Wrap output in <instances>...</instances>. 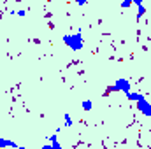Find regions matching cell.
<instances>
[{"instance_id":"3957f363","label":"cell","mask_w":151,"mask_h":149,"mask_svg":"<svg viewBox=\"0 0 151 149\" xmlns=\"http://www.w3.org/2000/svg\"><path fill=\"white\" fill-rule=\"evenodd\" d=\"M135 104H137V109L142 112L146 117H151V104L146 100V97H144V95H142V97H141Z\"/></svg>"},{"instance_id":"52a82bcc","label":"cell","mask_w":151,"mask_h":149,"mask_svg":"<svg viewBox=\"0 0 151 149\" xmlns=\"http://www.w3.org/2000/svg\"><path fill=\"white\" fill-rule=\"evenodd\" d=\"M81 105H83V109H84V111H91L93 102H91V100H83V102H81Z\"/></svg>"},{"instance_id":"7a4b0ae2","label":"cell","mask_w":151,"mask_h":149,"mask_svg":"<svg viewBox=\"0 0 151 149\" xmlns=\"http://www.w3.org/2000/svg\"><path fill=\"white\" fill-rule=\"evenodd\" d=\"M132 90V84L128 79H116L114 86L111 88V91H121V93H128Z\"/></svg>"},{"instance_id":"6da1fadb","label":"cell","mask_w":151,"mask_h":149,"mask_svg":"<svg viewBox=\"0 0 151 149\" xmlns=\"http://www.w3.org/2000/svg\"><path fill=\"white\" fill-rule=\"evenodd\" d=\"M63 44L69 46L72 51H81L83 46H84V40L81 37V28H79L76 34H67V35H63Z\"/></svg>"},{"instance_id":"ba28073f","label":"cell","mask_w":151,"mask_h":149,"mask_svg":"<svg viewBox=\"0 0 151 149\" xmlns=\"http://www.w3.org/2000/svg\"><path fill=\"white\" fill-rule=\"evenodd\" d=\"M63 119H65V126H72V116L69 112L63 114Z\"/></svg>"},{"instance_id":"277c9868","label":"cell","mask_w":151,"mask_h":149,"mask_svg":"<svg viewBox=\"0 0 151 149\" xmlns=\"http://www.w3.org/2000/svg\"><path fill=\"white\" fill-rule=\"evenodd\" d=\"M0 148H18V144L9 139H0Z\"/></svg>"},{"instance_id":"8fae6325","label":"cell","mask_w":151,"mask_h":149,"mask_svg":"<svg viewBox=\"0 0 151 149\" xmlns=\"http://www.w3.org/2000/svg\"><path fill=\"white\" fill-rule=\"evenodd\" d=\"M76 4H77V5H84V4H88V0H77Z\"/></svg>"},{"instance_id":"7c38bea8","label":"cell","mask_w":151,"mask_h":149,"mask_svg":"<svg viewBox=\"0 0 151 149\" xmlns=\"http://www.w3.org/2000/svg\"><path fill=\"white\" fill-rule=\"evenodd\" d=\"M142 2H146V0H132V4H135V5H139V4H142Z\"/></svg>"},{"instance_id":"9c48e42d","label":"cell","mask_w":151,"mask_h":149,"mask_svg":"<svg viewBox=\"0 0 151 149\" xmlns=\"http://www.w3.org/2000/svg\"><path fill=\"white\" fill-rule=\"evenodd\" d=\"M11 14H16V16H19V18H25V16H27V11H25V9H21V11H12Z\"/></svg>"},{"instance_id":"5b68a950","label":"cell","mask_w":151,"mask_h":149,"mask_svg":"<svg viewBox=\"0 0 151 149\" xmlns=\"http://www.w3.org/2000/svg\"><path fill=\"white\" fill-rule=\"evenodd\" d=\"M125 97H127L128 100H132V102H137V100L142 97V93H132V90H130L128 93H125Z\"/></svg>"},{"instance_id":"8992f818","label":"cell","mask_w":151,"mask_h":149,"mask_svg":"<svg viewBox=\"0 0 151 149\" xmlns=\"http://www.w3.org/2000/svg\"><path fill=\"white\" fill-rule=\"evenodd\" d=\"M144 12H146V7H144V4H139V5H137V19H141V18L144 16Z\"/></svg>"},{"instance_id":"30bf717a","label":"cell","mask_w":151,"mask_h":149,"mask_svg":"<svg viewBox=\"0 0 151 149\" xmlns=\"http://www.w3.org/2000/svg\"><path fill=\"white\" fill-rule=\"evenodd\" d=\"M130 5H132V0H123L121 2V9H128Z\"/></svg>"}]
</instances>
